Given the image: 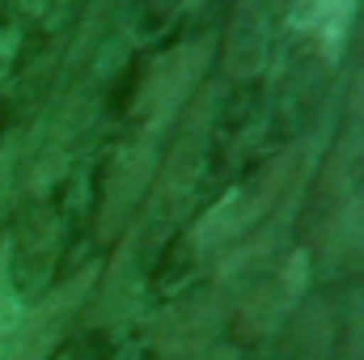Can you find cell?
<instances>
[{
    "label": "cell",
    "mask_w": 364,
    "mask_h": 360,
    "mask_svg": "<svg viewBox=\"0 0 364 360\" xmlns=\"http://www.w3.org/2000/svg\"><path fill=\"white\" fill-rule=\"evenodd\" d=\"M292 174H296V170H292V157H279L275 166H267V174L259 182H246V186L229 191V195L195 225V233H191L195 250H199V255H212V250H225V246L242 242L275 203H279L284 182L292 179Z\"/></svg>",
    "instance_id": "cell-1"
},
{
    "label": "cell",
    "mask_w": 364,
    "mask_h": 360,
    "mask_svg": "<svg viewBox=\"0 0 364 360\" xmlns=\"http://www.w3.org/2000/svg\"><path fill=\"white\" fill-rule=\"evenodd\" d=\"M203 68H208V47H199V43L174 47V51H166L149 64L144 85H140V115L149 119V132L166 127L186 106V97L195 93Z\"/></svg>",
    "instance_id": "cell-2"
},
{
    "label": "cell",
    "mask_w": 364,
    "mask_h": 360,
    "mask_svg": "<svg viewBox=\"0 0 364 360\" xmlns=\"http://www.w3.org/2000/svg\"><path fill=\"white\" fill-rule=\"evenodd\" d=\"M216 327H220L216 301H212V297H186V301H174V305L157 318V327H153V348L166 360H191L212 344Z\"/></svg>",
    "instance_id": "cell-3"
},
{
    "label": "cell",
    "mask_w": 364,
    "mask_h": 360,
    "mask_svg": "<svg viewBox=\"0 0 364 360\" xmlns=\"http://www.w3.org/2000/svg\"><path fill=\"white\" fill-rule=\"evenodd\" d=\"M81 292H85V280H73L64 288H55L34 314H26L13 331V344H9V360H43L64 335L73 309L81 305Z\"/></svg>",
    "instance_id": "cell-4"
},
{
    "label": "cell",
    "mask_w": 364,
    "mask_h": 360,
    "mask_svg": "<svg viewBox=\"0 0 364 360\" xmlns=\"http://www.w3.org/2000/svg\"><path fill=\"white\" fill-rule=\"evenodd\" d=\"M356 4L360 0H296L292 4V26L301 34H309L326 60H335L352 17H356Z\"/></svg>",
    "instance_id": "cell-5"
},
{
    "label": "cell",
    "mask_w": 364,
    "mask_h": 360,
    "mask_svg": "<svg viewBox=\"0 0 364 360\" xmlns=\"http://www.w3.org/2000/svg\"><path fill=\"white\" fill-rule=\"evenodd\" d=\"M301 284H305V255H292L288 268L250 297V305H246V327H250V331H272L275 322L288 314V305L301 297Z\"/></svg>",
    "instance_id": "cell-6"
},
{
    "label": "cell",
    "mask_w": 364,
    "mask_h": 360,
    "mask_svg": "<svg viewBox=\"0 0 364 360\" xmlns=\"http://www.w3.org/2000/svg\"><path fill=\"white\" fill-rule=\"evenodd\" d=\"M199 153H203V110L195 115V132H186L166 166V179H161V203H174L178 195H186V186L195 182L199 170Z\"/></svg>",
    "instance_id": "cell-7"
},
{
    "label": "cell",
    "mask_w": 364,
    "mask_h": 360,
    "mask_svg": "<svg viewBox=\"0 0 364 360\" xmlns=\"http://www.w3.org/2000/svg\"><path fill=\"white\" fill-rule=\"evenodd\" d=\"M17 322H21V305H17V288L9 275V250L0 246V360H9V344H13Z\"/></svg>",
    "instance_id": "cell-8"
},
{
    "label": "cell",
    "mask_w": 364,
    "mask_h": 360,
    "mask_svg": "<svg viewBox=\"0 0 364 360\" xmlns=\"http://www.w3.org/2000/svg\"><path fill=\"white\" fill-rule=\"evenodd\" d=\"M199 360H237V352L233 348H216V352H203Z\"/></svg>",
    "instance_id": "cell-9"
}]
</instances>
